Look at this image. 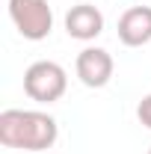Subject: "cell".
Instances as JSON below:
<instances>
[{"mask_svg": "<svg viewBox=\"0 0 151 154\" xmlns=\"http://www.w3.org/2000/svg\"><path fill=\"white\" fill-rule=\"evenodd\" d=\"M0 142L9 148L42 151L57 142V122L36 110H3L0 113Z\"/></svg>", "mask_w": 151, "mask_h": 154, "instance_id": "1", "label": "cell"}, {"mask_svg": "<svg viewBox=\"0 0 151 154\" xmlns=\"http://www.w3.org/2000/svg\"><path fill=\"white\" fill-rule=\"evenodd\" d=\"M65 83H68L65 68L51 62V59H39L24 71V92L33 101H42V104L59 101L62 92H65Z\"/></svg>", "mask_w": 151, "mask_h": 154, "instance_id": "2", "label": "cell"}, {"mask_svg": "<svg viewBox=\"0 0 151 154\" xmlns=\"http://www.w3.org/2000/svg\"><path fill=\"white\" fill-rule=\"evenodd\" d=\"M9 15L15 21L18 33L30 42L45 38L54 27V12L48 0H9Z\"/></svg>", "mask_w": 151, "mask_h": 154, "instance_id": "3", "label": "cell"}, {"mask_svg": "<svg viewBox=\"0 0 151 154\" xmlns=\"http://www.w3.org/2000/svg\"><path fill=\"white\" fill-rule=\"evenodd\" d=\"M74 68H77V77H80L86 86L101 89V86H107L110 77H113V57H110L104 48H86V51L77 54V65Z\"/></svg>", "mask_w": 151, "mask_h": 154, "instance_id": "4", "label": "cell"}, {"mask_svg": "<svg viewBox=\"0 0 151 154\" xmlns=\"http://www.w3.org/2000/svg\"><path fill=\"white\" fill-rule=\"evenodd\" d=\"M148 154H151V148H148Z\"/></svg>", "mask_w": 151, "mask_h": 154, "instance_id": "8", "label": "cell"}, {"mask_svg": "<svg viewBox=\"0 0 151 154\" xmlns=\"http://www.w3.org/2000/svg\"><path fill=\"white\" fill-rule=\"evenodd\" d=\"M65 30H68L71 38L89 42V38H95L104 30V15H101V9L92 6V3H77V6L68 9V15H65Z\"/></svg>", "mask_w": 151, "mask_h": 154, "instance_id": "6", "label": "cell"}, {"mask_svg": "<svg viewBox=\"0 0 151 154\" xmlns=\"http://www.w3.org/2000/svg\"><path fill=\"white\" fill-rule=\"evenodd\" d=\"M136 116H139V122H142L145 128H151V95H145L142 101H139V107H136Z\"/></svg>", "mask_w": 151, "mask_h": 154, "instance_id": "7", "label": "cell"}, {"mask_svg": "<svg viewBox=\"0 0 151 154\" xmlns=\"http://www.w3.org/2000/svg\"><path fill=\"white\" fill-rule=\"evenodd\" d=\"M119 38L128 48L151 42V6H131L119 18Z\"/></svg>", "mask_w": 151, "mask_h": 154, "instance_id": "5", "label": "cell"}]
</instances>
